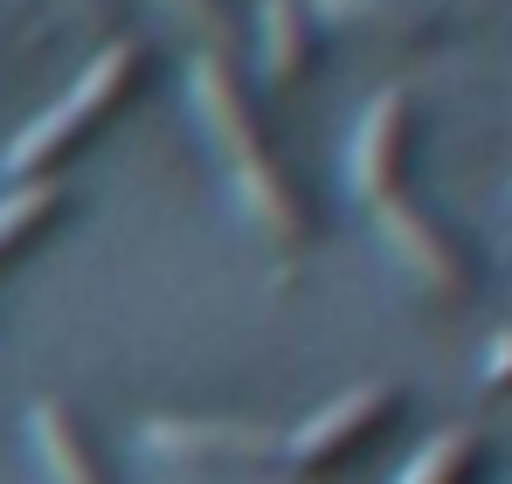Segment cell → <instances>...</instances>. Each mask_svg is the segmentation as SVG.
Instances as JSON below:
<instances>
[{"label":"cell","instance_id":"obj_1","mask_svg":"<svg viewBox=\"0 0 512 484\" xmlns=\"http://www.w3.org/2000/svg\"><path fill=\"white\" fill-rule=\"evenodd\" d=\"M187 104H194L201 132H208V146L229 166V194H236L243 222H250L263 242H277V249H305V242L319 236V208H312V194L291 180V166L277 160L270 125H263V111H256V90L243 83V70H236L229 56L201 49V56L187 63Z\"/></svg>","mask_w":512,"mask_h":484},{"label":"cell","instance_id":"obj_2","mask_svg":"<svg viewBox=\"0 0 512 484\" xmlns=\"http://www.w3.org/2000/svg\"><path fill=\"white\" fill-rule=\"evenodd\" d=\"M153 77V49L146 42H104L97 56H90V70L70 83V97H56L35 125H21L14 132V146L0 153V180H14V187H28V180H56L70 153H84L90 139H97V125L104 118H118L139 90Z\"/></svg>","mask_w":512,"mask_h":484},{"label":"cell","instance_id":"obj_3","mask_svg":"<svg viewBox=\"0 0 512 484\" xmlns=\"http://www.w3.org/2000/svg\"><path fill=\"white\" fill-rule=\"evenodd\" d=\"M402 422V388L388 381H360L346 388L340 402L312 408L298 429H284V471H305V478H326V471H353L360 457H374V443Z\"/></svg>","mask_w":512,"mask_h":484},{"label":"cell","instance_id":"obj_4","mask_svg":"<svg viewBox=\"0 0 512 484\" xmlns=\"http://www.w3.org/2000/svg\"><path fill=\"white\" fill-rule=\"evenodd\" d=\"M409 160H416V97L402 83H388V90L367 97L353 139H346V187H353V201L367 215L402 201L409 194Z\"/></svg>","mask_w":512,"mask_h":484},{"label":"cell","instance_id":"obj_5","mask_svg":"<svg viewBox=\"0 0 512 484\" xmlns=\"http://www.w3.org/2000/svg\"><path fill=\"white\" fill-rule=\"evenodd\" d=\"M374 229H381V249L423 284L429 298H443V305H464L471 291H478V256L464 249V236L443 222V215H429L416 194H402V201H388V208H374Z\"/></svg>","mask_w":512,"mask_h":484},{"label":"cell","instance_id":"obj_6","mask_svg":"<svg viewBox=\"0 0 512 484\" xmlns=\"http://www.w3.org/2000/svg\"><path fill=\"white\" fill-rule=\"evenodd\" d=\"M139 450L160 464H277L284 429L250 415H153L139 422Z\"/></svg>","mask_w":512,"mask_h":484},{"label":"cell","instance_id":"obj_7","mask_svg":"<svg viewBox=\"0 0 512 484\" xmlns=\"http://www.w3.org/2000/svg\"><path fill=\"white\" fill-rule=\"evenodd\" d=\"M28 450H35L49 484H111V464H104L90 422L70 402H56V395L28 402Z\"/></svg>","mask_w":512,"mask_h":484},{"label":"cell","instance_id":"obj_8","mask_svg":"<svg viewBox=\"0 0 512 484\" xmlns=\"http://www.w3.org/2000/svg\"><path fill=\"white\" fill-rule=\"evenodd\" d=\"M319 42H326V21L312 14V0H256V56L277 90L312 77Z\"/></svg>","mask_w":512,"mask_h":484},{"label":"cell","instance_id":"obj_9","mask_svg":"<svg viewBox=\"0 0 512 484\" xmlns=\"http://www.w3.org/2000/svg\"><path fill=\"white\" fill-rule=\"evenodd\" d=\"M63 215H70V187H63V180H28V187H7V194H0V263L28 256V249L49 236Z\"/></svg>","mask_w":512,"mask_h":484},{"label":"cell","instance_id":"obj_10","mask_svg":"<svg viewBox=\"0 0 512 484\" xmlns=\"http://www.w3.org/2000/svg\"><path fill=\"white\" fill-rule=\"evenodd\" d=\"M478 471H485V436L457 422V429H436L395 484H478Z\"/></svg>","mask_w":512,"mask_h":484},{"label":"cell","instance_id":"obj_11","mask_svg":"<svg viewBox=\"0 0 512 484\" xmlns=\"http://www.w3.org/2000/svg\"><path fill=\"white\" fill-rule=\"evenodd\" d=\"M319 21H346V28H374V35H395V42H436L443 21L416 14L409 0H312Z\"/></svg>","mask_w":512,"mask_h":484},{"label":"cell","instance_id":"obj_12","mask_svg":"<svg viewBox=\"0 0 512 484\" xmlns=\"http://www.w3.org/2000/svg\"><path fill=\"white\" fill-rule=\"evenodd\" d=\"M160 7H167L173 21H187L194 35H208V42H215V56L236 42V14H229V0H160Z\"/></svg>","mask_w":512,"mask_h":484},{"label":"cell","instance_id":"obj_13","mask_svg":"<svg viewBox=\"0 0 512 484\" xmlns=\"http://www.w3.org/2000/svg\"><path fill=\"white\" fill-rule=\"evenodd\" d=\"M478 388H485V395H512V325L492 332V346H485V360H478Z\"/></svg>","mask_w":512,"mask_h":484}]
</instances>
